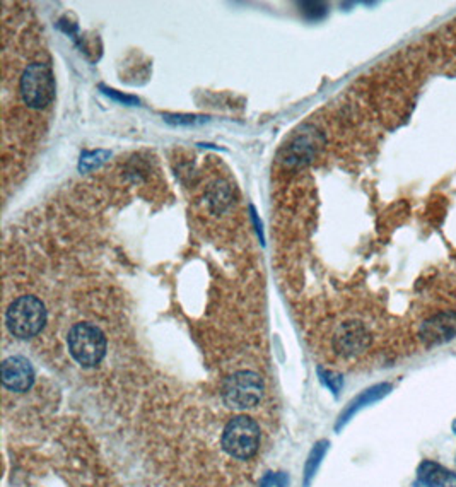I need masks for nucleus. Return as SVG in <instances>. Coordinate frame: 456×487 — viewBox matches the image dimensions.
Returning a JSON list of instances; mask_svg holds the SVG:
<instances>
[{
  "label": "nucleus",
  "instance_id": "obj_9",
  "mask_svg": "<svg viewBox=\"0 0 456 487\" xmlns=\"http://www.w3.org/2000/svg\"><path fill=\"white\" fill-rule=\"evenodd\" d=\"M416 487H456V474L436 461L424 460L417 469Z\"/></svg>",
  "mask_w": 456,
  "mask_h": 487
},
{
  "label": "nucleus",
  "instance_id": "obj_2",
  "mask_svg": "<svg viewBox=\"0 0 456 487\" xmlns=\"http://www.w3.org/2000/svg\"><path fill=\"white\" fill-rule=\"evenodd\" d=\"M45 322H47V310L36 296H21L7 308V329L18 339L26 340L35 337L43 329Z\"/></svg>",
  "mask_w": 456,
  "mask_h": 487
},
{
  "label": "nucleus",
  "instance_id": "obj_3",
  "mask_svg": "<svg viewBox=\"0 0 456 487\" xmlns=\"http://www.w3.org/2000/svg\"><path fill=\"white\" fill-rule=\"evenodd\" d=\"M67 346L70 356L84 368L99 364L106 354V337L89 322L75 323L67 335Z\"/></svg>",
  "mask_w": 456,
  "mask_h": 487
},
{
  "label": "nucleus",
  "instance_id": "obj_11",
  "mask_svg": "<svg viewBox=\"0 0 456 487\" xmlns=\"http://www.w3.org/2000/svg\"><path fill=\"white\" fill-rule=\"evenodd\" d=\"M436 41H439V55L445 57L446 62H456V21H453L451 24L441 31V36L436 38Z\"/></svg>",
  "mask_w": 456,
  "mask_h": 487
},
{
  "label": "nucleus",
  "instance_id": "obj_13",
  "mask_svg": "<svg viewBox=\"0 0 456 487\" xmlns=\"http://www.w3.org/2000/svg\"><path fill=\"white\" fill-rule=\"evenodd\" d=\"M104 158H108V153H103V151L86 154V156L81 159V170H93L94 166H98L99 163L104 161Z\"/></svg>",
  "mask_w": 456,
  "mask_h": 487
},
{
  "label": "nucleus",
  "instance_id": "obj_7",
  "mask_svg": "<svg viewBox=\"0 0 456 487\" xmlns=\"http://www.w3.org/2000/svg\"><path fill=\"white\" fill-rule=\"evenodd\" d=\"M371 342V332L362 322L350 320L342 323L338 330L333 335V347L338 354L345 356V358H352V356L361 354L369 347Z\"/></svg>",
  "mask_w": 456,
  "mask_h": 487
},
{
  "label": "nucleus",
  "instance_id": "obj_8",
  "mask_svg": "<svg viewBox=\"0 0 456 487\" xmlns=\"http://www.w3.org/2000/svg\"><path fill=\"white\" fill-rule=\"evenodd\" d=\"M35 381V369L23 356H12L2 363V383L12 392H28Z\"/></svg>",
  "mask_w": 456,
  "mask_h": 487
},
{
  "label": "nucleus",
  "instance_id": "obj_5",
  "mask_svg": "<svg viewBox=\"0 0 456 487\" xmlns=\"http://www.w3.org/2000/svg\"><path fill=\"white\" fill-rule=\"evenodd\" d=\"M21 94L24 103L35 110H41L52 103L55 96V79L48 64L35 62L26 67L21 77Z\"/></svg>",
  "mask_w": 456,
  "mask_h": 487
},
{
  "label": "nucleus",
  "instance_id": "obj_14",
  "mask_svg": "<svg viewBox=\"0 0 456 487\" xmlns=\"http://www.w3.org/2000/svg\"><path fill=\"white\" fill-rule=\"evenodd\" d=\"M321 376H323V381L326 385L330 386V388L333 390V392H338L340 390V386H342V378L335 375V373H332V371H321Z\"/></svg>",
  "mask_w": 456,
  "mask_h": 487
},
{
  "label": "nucleus",
  "instance_id": "obj_4",
  "mask_svg": "<svg viewBox=\"0 0 456 487\" xmlns=\"http://www.w3.org/2000/svg\"><path fill=\"white\" fill-rule=\"evenodd\" d=\"M260 439V424L248 415H238L231 419L223 432L224 450L238 460L252 459L258 452Z\"/></svg>",
  "mask_w": 456,
  "mask_h": 487
},
{
  "label": "nucleus",
  "instance_id": "obj_15",
  "mask_svg": "<svg viewBox=\"0 0 456 487\" xmlns=\"http://www.w3.org/2000/svg\"><path fill=\"white\" fill-rule=\"evenodd\" d=\"M453 431H455V432H456V421H455V422H453Z\"/></svg>",
  "mask_w": 456,
  "mask_h": 487
},
{
  "label": "nucleus",
  "instance_id": "obj_6",
  "mask_svg": "<svg viewBox=\"0 0 456 487\" xmlns=\"http://www.w3.org/2000/svg\"><path fill=\"white\" fill-rule=\"evenodd\" d=\"M263 395L262 378L253 371H238L226 380L223 388L224 402L231 409H252Z\"/></svg>",
  "mask_w": 456,
  "mask_h": 487
},
{
  "label": "nucleus",
  "instance_id": "obj_1",
  "mask_svg": "<svg viewBox=\"0 0 456 487\" xmlns=\"http://www.w3.org/2000/svg\"><path fill=\"white\" fill-rule=\"evenodd\" d=\"M417 340L434 347L456 337V270H443L424 284Z\"/></svg>",
  "mask_w": 456,
  "mask_h": 487
},
{
  "label": "nucleus",
  "instance_id": "obj_10",
  "mask_svg": "<svg viewBox=\"0 0 456 487\" xmlns=\"http://www.w3.org/2000/svg\"><path fill=\"white\" fill-rule=\"evenodd\" d=\"M390 388H391L390 385H378V386H374V388L366 390V392H364L361 397H357L352 402V404H350L349 409H347V412H344V415H342V417H340V424H344V422L349 421V417L355 412V410L362 409V407L366 405V404H371V402L378 400V398H382L383 395H387L388 390H390ZM340 424H338V426H340Z\"/></svg>",
  "mask_w": 456,
  "mask_h": 487
},
{
  "label": "nucleus",
  "instance_id": "obj_12",
  "mask_svg": "<svg viewBox=\"0 0 456 487\" xmlns=\"http://www.w3.org/2000/svg\"><path fill=\"white\" fill-rule=\"evenodd\" d=\"M325 450H326V443H320L316 444L315 450H313L311 456H309V461H308V467H306V481H309V477L313 476V472H315L318 464H320V459L325 455Z\"/></svg>",
  "mask_w": 456,
  "mask_h": 487
}]
</instances>
